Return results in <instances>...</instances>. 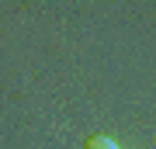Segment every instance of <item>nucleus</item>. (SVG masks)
Returning a JSON list of instances; mask_svg holds the SVG:
<instances>
[{
	"mask_svg": "<svg viewBox=\"0 0 156 149\" xmlns=\"http://www.w3.org/2000/svg\"><path fill=\"white\" fill-rule=\"evenodd\" d=\"M87 149H118V146H115V139H108V135H94L87 142Z\"/></svg>",
	"mask_w": 156,
	"mask_h": 149,
	"instance_id": "nucleus-1",
	"label": "nucleus"
}]
</instances>
